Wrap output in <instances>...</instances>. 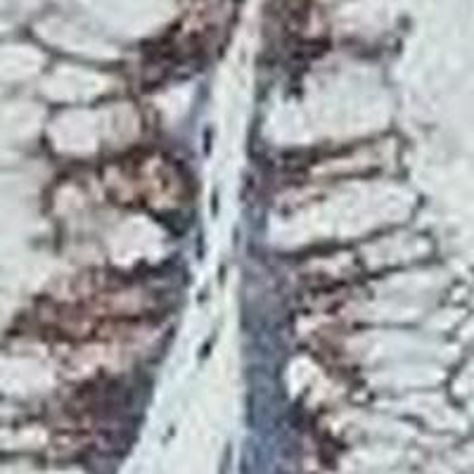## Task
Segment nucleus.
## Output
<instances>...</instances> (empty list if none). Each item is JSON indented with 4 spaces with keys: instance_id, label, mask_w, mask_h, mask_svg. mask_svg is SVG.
<instances>
[{
    "instance_id": "nucleus-1",
    "label": "nucleus",
    "mask_w": 474,
    "mask_h": 474,
    "mask_svg": "<svg viewBox=\"0 0 474 474\" xmlns=\"http://www.w3.org/2000/svg\"><path fill=\"white\" fill-rule=\"evenodd\" d=\"M114 197L150 209H176L185 197V180L180 178L178 166L171 159L161 154H140L117 164Z\"/></svg>"
}]
</instances>
